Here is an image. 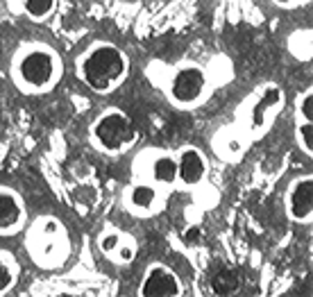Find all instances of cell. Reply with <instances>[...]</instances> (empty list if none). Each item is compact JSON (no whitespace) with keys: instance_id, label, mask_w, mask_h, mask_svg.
<instances>
[{"instance_id":"cell-14","label":"cell","mask_w":313,"mask_h":297,"mask_svg":"<svg viewBox=\"0 0 313 297\" xmlns=\"http://www.w3.org/2000/svg\"><path fill=\"white\" fill-rule=\"evenodd\" d=\"M9 281H12V272H9L5 266H0V290L7 288Z\"/></svg>"},{"instance_id":"cell-7","label":"cell","mask_w":313,"mask_h":297,"mask_svg":"<svg viewBox=\"0 0 313 297\" xmlns=\"http://www.w3.org/2000/svg\"><path fill=\"white\" fill-rule=\"evenodd\" d=\"M311 188L313 184L306 179V182L297 184L295 193H293V213L297 218H306L311 213Z\"/></svg>"},{"instance_id":"cell-6","label":"cell","mask_w":313,"mask_h":297,"mask_svg":"<svg viewBox=\"0 0 313 297\" xmlns=\"http://www.w3.org/2000/svg\"><path fill=\"white\" fill-rule=\"evenodd\" d=\"M179 173H182L184 182H189V184L198 182V179L202 177V173H204L202 157H200L198 152H193V150L184 152L182 154V161H179Z\"/></svg>"},{"instance_id":"cell-15","label":"cell","mask_w":313,"mask_h":297,"mask_svg":"<svg viewBox=\"0 0 313 297\" xmlns=\"http://www.w3.org/2000/svg\"><path fill=\"white\" fill-rule=\"evenodd\" d=\"M302 139H304V143H306V148H313V129H311V125H304L302 127Z\"/></svg>"},{"instance_id":"cell-4","label":"cell","mask_w":313,"mask_h":297,"mask_svg":"<svg viewBox=\"0 0 313 297\" xmlns=\"http://www.w3.org/2000/svg\"><path fill=\"white\" fill-rule=\"evenodd\" d=\"M202 86H204V75L202 73L195 71V68H186V71H182L177 77H175L173 93H175V98L177 100L191 102V100H195L200 95Z\"/></svg>"},{"instance_id":"cell-5","label":"cell","mask_w":313,"mask_h":297,"mask_svg":"<svg viewBox=\"0 0 313 297\" xmlns=\"http://www.w3.org/2000/svg\"><path fill=\"white\" fill-rule=\"evenodd\" d=\"M177 279H175L170 272L166 270H154L152 275L148 277L143 286V295L148 297H161V295H177Z\"/></svg>"},{"instance_id":"cell-18","label":"cell","mask_w":313,"mask_h":297,"mask_svg":"<svg viewBox=\"0 0 313 297\" xmlns=\"http://www.w3.org/2000/svg\"><path fill=\"white\" fill-rule=\"evenodd\" d=\"M195 236H200V232H198V229H191V232H189V238H186V241H189V243H193V241H195Z\"/></svg>"},{"instance_id":"cell-3","label":"cell","mask_w":313,"mask_h":297,"mask_svg":"<svg viewBox=\"0 0 313 297\" xmlns=\"http://www.w3.org/2000/svg\"><path fill=\"white\" fill-rule=\"evenodd\" d=\"M21 73L30 84L41 86V84H46L52 75V59L48 55H43V52H34V55L23 59Z\"/></svg>"},{"instance_id":"cell-19","label":"cell","mask_w":313,"mask_h":297,"mask_svg":"<svg viewBox=\"0 0 313 297\" xmlns=\"http://www.w3.org/2000/svg\"><path fill=\"white\" fill-rule=\"evenodd\" d=\"M281 3H288V0H281Z\"/></svg>"},{"instance_id":"cell-16","label":"cell","mask_w":313,"mask_h":297,"mask_svg":"<svg viewBox=\"0 0 313 297\" xmlns=\"http://www.w3.org/2000/svg\"><path fill=\"white\" fill-rule=\"evenodd\" d=\"M311 107H313V98H311V95H306L304 105H302V111L306 114V118H311V116H313V109H311Z\"/></svg>"},{"instance_id":"cell-12","label":"cell","mask_w":313,"mask_h":297,"mask_svg":"<svg viewBox=\"0 0 313 297\" xmlns=\"http://www.w3.org/2000/svg\"><path fill=\"white\" fill-rule=\"evenodd\" d=\"M136 207H150V202L154 200V191L150 186H139L134 188V195H132Z\"/></svg>"},{"instance_id":"cell-2","label":"cell","mask_w":313,"mask_h":297,"mask_svg":"<svg viewBox=\"0 0 313 297\" xmlns=\"http://www.w3.org/2000/svg\"><path fill=\"white\" fill-rule=\"evenodd\" d=\"M96 132H98V139H100L107 148H118V145H123L125 141H130L132 136H134V127H132V123L125 116L111 114L100 120Z\"/></svg>"},{"instance_id":"cell-10","label":"cell","mask_w":313,"mask_h":297,"mask_svg":"<svg viewBox=\"0 0 313 297\" xmlns=\"http://www.w3.org/2000/svg\"><path fill=\"white\" fill-rule=\"evenodd\" d=\"M175 175H177V163L170 161V159H159L154 163V177L159 182H173Z\"/></svg>"},{"instance_id":"cell-11","label":"cell","mask_w":313,"mask_h":297,"mask_svg":"<svg viewBox=\"0 0 313 297\" xmlns=\"http://www.w3.org/2000/svg\"><path fill=\"white\" fill-rule=\"evenodd\" d=\"M277 100H279V91H277V89H268V93L263 95V100L259 102L257 109H254V123L261 125L263 123V111H266L270 105H275Z\"/></svg>"},{"instance_id":"cell-9","label":"cell","mask_w":313,"mask_h":297,"mask_svg":"<svg viewBox=\"0 0 313 297\" xmlns=\"http://www.w3.org/2000/svg\"><path fill=\"white\" fill-rule=\"evenodd\" d=\"M18 220V207L9 195H0V227H9Z\"/></svg>"},{"instance_id":"cell-13","label":"cell","mask_w":313,"mask_h":297,"mask_svg":"<svg viewBox=\"0 0 313 297\" xmlns=\"http://www.w3.org/2000/svg\"><path fill=\"white\" fill-rule=\"evenodd\" d=\"M52 7V0H27V12L32 14V16H43V14H48Z\"/></svg>"},{"instance_id":"cell-17","label":"cell","mask_w":313,"mask_h":297,"mask_svg":"<svg viewBox=\"0 0 313 297\" xmlns=\"http://www.w3.org/2000/svg\"><path fill=\"white\" fill-rule=\"evenodd\" d=\"M116 243H118V238H116V236H109V238H105V241H102V247H105V250H114Z\"/></svg>"},{"instance_id":"cell-1","label":"cell","mask_w":313,"mask_h":297,"mask_svg":"<svg viewBox=\"0 0 313 297\" xmlns=\"http://www.w3.org/2000/svg\"><path fill=\"white\" fill-rule=\"evenodd\" d=\"M123 73V57L111 48H100L86 59L84 75L93 89H107Z\"/></svg>"},{"instance_id":"cell-8","label":"cell","mask_w":313,"mask_h":297,"mask_svg":"<svg viewBox=\"0 0 313 297\" xmlns=\"http://www.w3.org/2000/svg\"><path fill=\"white\" fill-rule=\"evenodd\" d=\"M211 286L218 295H232L234 290L238 288V277H236V272H232V270H220L213 275Z\"/></svg>"}]
</instances>
